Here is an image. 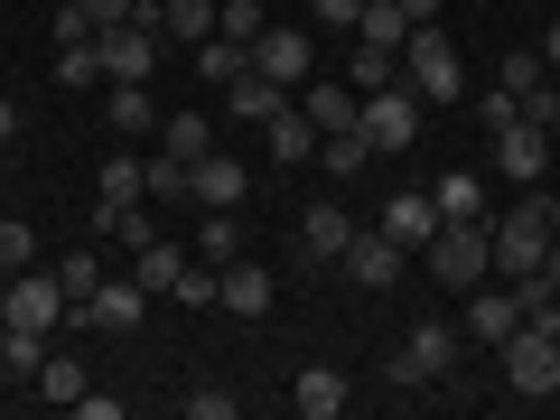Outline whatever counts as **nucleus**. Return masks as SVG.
<instances>
[{"label": "nucleus", "mask_w": 560, "mask_h": 420, "mask_svg": "<svg viewBox=\"0 0 560 420\" xmlns=\"http://www.w3.org/2000/svg\"><path fill=\"white\" fill-rule=\"evenodd\" d=\"M458 355H467L458 327H448V318H420L411 346H393V355H383V383H401V393H411V383H448V374H458Z\"/></svg>", "instance_id": "nucleus-1"}, {"label": "nucleus", "mask_w": 560, "mask_h": 420, "mask_svg": "<svg viewBox=\"0 0 560 420\" xmlns=\"http://www.w3.org/2000/svg\"><path fill=\"white\" fill-rule=\"evenodd\" d=\"M401 84H411V94H430V103H458V94H467V66H458V47L440 38V20L401 38Z\"/></svg>", "instance_id": "nucleus-2"}, {"label": "nucleus", "mask_w": 560, "mask_h": 420, "mask_svg": "<svg viewBox=\"0 0 560 420\" xmlns=\"http://www.w3.org/2000/svg\"><path fill=\"white\" fill-rule=\"evenodd\" d=\"M420 261H430V280H440V290H477V280H495L486 224H440V234L420 243Z\"/></svg>", "instance_id": "nucleus-3"}, {"label": "nucleus", "mask_w": 560, "mask_h": 420, "mask_svg": "<svg viewBox=\"0 0 560 420\" xmlns=\"http://www.w3.org/2000/svg\"><path fill=\"white\" fill-rule=\"evenodd\" d=\"M486 253H495V271L504 280H523V271H541V253H551V206H514V215H486Z\"/></svg>", "instance_id": "nucleus-4"}, {"label": "nucleus", "mask_w": 560, "mask_h": 420, "mask_svg": "<svg viewBox=\"0 0 560 420\" xmlns=\"http://www.w3.org/2000/svg\"><path fill=\"white\" fill-rule=\"evenodd\" d=\"M94 47H103V84H150L160 75V28H150V10L140 20H113V28H94Z\"/></svg>", "instance_id": "nucleus-5"}, {"label": "nucleus", "mask_w": 560, "mask_h": 420, "mask_svg": "<svg viewBox=\"0 0 560 420\" xmlns=\"http://www.w3.org/2000/svg\"><path fill=\"white\" fill-rule=\"evenodd\" d=\"M495 355H504V393H523V401H551V393H560V337H533V327H514Z\"/></svg>", "instance_id": "nucleus-6"}, {"label": "nucleus", "mask_w": 560, "mask_h": 420, "mask_svg": "<svg viewBox=\"0 0 560 420\" xmlns=\"http://www.w3.org/2000/svg\"><path fill=\"white\" fill-rule=\"evenodd\" d=\"M0 318L10 327H38V337H57V318H75V300L57 290V271H10V290H0Z\"/></svg>", "instance_id": "nucleus-7"}, {"label": "nucleus", "mask_w": 560, "mask_h": 420, "mask_svg": "<svg viewBox=\"0 0 560 420\" xmlns=\"http://www.w3.org/2000/svg\"><path fill=\"white\" fill-rule=\"evenodd\" d=\"M253 75H271L280 94H300L308 75H318V47H308V28H290V20H271L253 38Z\"/></svg>", "instance_id": "nucleus-8"}, {"label": "nucleus", "mask_w": 560, "mask_h": 420, "mask_svg": "<svg viewBox=\"0 0 560 420\" xmlns=\"http://www.w3.org/2000/svg\"><path fill=\"white\" fill-rule=\"evenodd\" d=\"M364 140H374V160H393V150H411L420 140V94L411 84H383V94H364Z\"/></svg>", "instance_id": "nucleus-9"}, {"label": "nucleus", "mask_w": 560, "mask_h": 420, "mask_svg": "<svg viewBox=\"0 0 560 420\" xmlns=\"http://www.w3.org/2000/svg\"><path fill=\"white\" fill-rule=\"evenodd\" d=\"M514 327H523L514 280H504V290H486V280H477V290H467V308H458V337H467V346H504Z\"/></svg>", "instance_id": "nucleus-10"}, {"label": "nucleus", "mask_w": 560, "mask_h": 420, "mask_svg": "<svg viewBox=\"0 0 560 420\" xmlns=\"http://www.w3.org/2000/svg\"><path fill=\"white\" fill-rule=\"evenodd\" d=\"M495 168H504V178H514V187H533L541 168H551V131L514 113V121H504V131H495Z\"/></svg>", "instance_id": "nucleus-11"}, {"label": "nucleus", "mask_w": 560, "mask_h": 420, "mask_svg": "<svg viewBox=\"0 0 560 420\" xmlns=\"http://www.w3.org/2000/svg\"><path fill=\"white\" fill-rule=\"evenodd\" d=\"M243 187H253V168H234L224 150H206V160L187 168V197H197V215H234Z\"/></svg>", "instance_id": "nucleus-12"}, {"label": "nucleus", "mask_w": 560, "mask_h": 420, "mask_svg": "<svg viewBox=\"0 0 560 420\" xmlns=\"http://www.w3.org/2000/svg\"><path fill=\"white\" fill-rule=\"evenodd\" d=\"M346 271H355V290H393V280L411 271V253H401V243L374 224V234H355V243H346Z\"/></svg>", "instance_id": "nucleus-13"}, {"label": "nucleus", "mask_w": 560, "mask_h": 420, "mask_svg": "<svg viewBox=\"0 0 560 420\" xmlns=\"http://www.w3.org/2000/svg\"><path fill=\"white\" fill-rule=\"evenodd\" d=\"M75 318H84V327H113V337H131V327L150 318V290H140V280H103V290L75 308Z\"/></svg>", "instance_id": "nucleus-14"}, {"label": "nucleus", "mask_w": 560, "mask_h": 420, "mask_svg": "<svg viewBox=\"0 0 560 420\" xmlns=\"http://www.w3.org/2000/svg\"><path fill=\"white\" fill-rule=\"evenodd\" d=\"M346 401H355V383H346L337 364H300V383H290V411L300 420H337Z\"/></svg>", "instance_id": "nucleus-15"}, {"label": "nucleus", "mask_w": 560, "mask_h": 420, "mask_svg": "<svg viewBox=\"0 0 560 420\" xmlns=\"http://www.w3.org/2000/svg\"><path fill=\"white\" fill-rule=\"evenodd\" d=\"M346 243H355V215H346L337 197H318V206L300 215V253H308V261H346Z\"/></svg>", "instance_id": "nucleus-16"}, {"label": "nucleus", "mask_w": 560, "mask_h": 420, "mask_svg": "<svg viewBox=\"0 0 560 420\" xmlns=\"http://www.w3.org/2000/svg\"><path fill=\"white\" fill-rule=\"evenodd\" d=\"M261 131H271V160H280V168H318V140H327V131L300 113V103H280Z\"/></svg>", "instance_id": "nucleus-17"}, {"label": "nucleus", "mask_w": 560, "mask_h": 420, "mask_svg": "<svg viewBox=\"0 0 560 420\" xmlns=\"http://www.w3.org/2000/svg\"><path fill=\"white\" fill-rule=\"evenodd\" d=\"M215 308L224 318H261V308H271V271H261V261H224L215 271Z\"/></svg>", "instance_id": "nucleus-18"}, {"label": "nucleus", "mask_w": 560, "mask_h": 420, "mask_svg": "<svg viewBox=\"0 0 560 420\" xmlns=\"http://www.w3.org/2000/svg\"><path fill=\"white\" fill-rule=\"evenodd\" d=\"M383 234H393L401 253H420V243L440 234V206H430V187H401V197L383 206Z\"/></svg>", "instance_id": "nucleus-19"}, {"label": "nucleus", "mask_w": 560, "mask_h": 420, "mask_svg": "<svg viewBox=\"0 0 560 420\" xmlns=\"http://www.w3.org/2000/svg\"><path fill=\"white\" fill-rule=\"evenodd\" d=\"M300 113L318 121V131H355L364 94H355V84H318V75H308V84H300Z\"/></svg>", "instance_id": "nucleus-20"}, {"label": "nucleus", "mask_w": 560, "mask_h": 420, "mask_svg": "<svg viewBox=\"0 0 560 420\" xmlns=\"http://www.w3.org/2000/svg\"><path fill=\"white\" fill-rule=\"evenodd\" d=\"M178 271H187V253H178V243H160V234L131 253V280L150 290V300H168V290H178Z\"/></svg>", "instance_id": "nucleus-21"}, {"label": "nucleus", "mask_w": 560, "mask_h": 420, "mask_svg": "<svg viewBox=\"0 0 560 420\" xmlns=\"http://www.w3.org/2000/svg\"><path fill=\"white\" fill-rule=\"evenodd\" d=\"M206 150H215V131H206V113H168V121H160V160L197 168Z\"/></svg>", "instance_id": "nucleus-22"}, {"label": "nucleus", "mask_w": 560, "mask_h": 420, "mask_svg": "<svg viewBox=\"0 0 560 420\" xmlns=\"http://www.w3.org/2000/svg\"><path fill=\"white\" fill-rule=\"evenodd\" d=\"M150 28H160V38H215V0H160V10H150Z\"/></svg>", "instance_id": "nucleus-23"}, {"label": "nucleus", "mask_w": 560, "mask_h": 420, "mask_svg": "<svg viewBox=\"0 0 560 420\" xmlns=\"http://www.w3.org/2000/svg\"><path fill=\"white\" fill-rule=\"evenodd\" d=\"M103 113H113V131H121V140L160 131V103H150V84H113V94H103Z\"/></svg>", "instance_id": "nucleus-24"}, {"label": "nucleus", "mask_w": 560, "mask_h": 420, "mask_svg": "<svg viewBox=\"0 0 560 420\" xmlns=\"http://www.w3.org/2000/svg\"><path fill=\"white\" fill-rule=\"evenodd\" d=\"M318 168H327V178H364V168H374V140H364V121H355V131H327V140H318Z\"/></svg>", "instance_id": "nucleus-25"}, {"label": "nucleus", "mask_w": 560, "mask_h": 420, "mask_svg": "<svg viewBox=\"0 0 560 420\" xmlns=\"http://www.w3.org/2000/svg\"><path fill=\"white\" fill-rule=\"evenodd\" d=\"M234 75H253V47H234V38H197V84H234Z\"/></svg>", "instance_id": "nucleus-26"}, {"label": "nucleus", "mask_w": 560, "mask_h": 420, "mask_svg": "<svg viewBox=\"0 0 560 420\" xmlns=\"http://www.w3.org/2000/svg\"><path fill=\"white\" fill-rule=\"evenodd\" d=\"M346 84H355V94H383V84H401V47L355 38V66H346Z\"/></svg>", "instance_id": "nucleus-27"}, {"label": "nucleus", "mask_w": 560, "mask_h": 420, "mask_svg": "<svg viewBox=\"0 0 560 420\" xmlns=\"http://www.w3.org/2000/svg\"><path fill=\"white\" fill-rule=\"evenodd\" d=\"M280 103H290V94H280L271 75H234V84H224V113H234V121H271Z\"/></svg>", "instance_id": "nucleus-28"}, {"label": "nucleus", "mask_w": 560, "mask_h": 420, "mask_svg": "<svg viewBox=\"0 0 560 420\" xmlns=\"http://www.w3.org/2000/svg\"><path fill=\"white\" fill-rule=\"evenodd\" d=\"M430 206H440V224H486V178H440Z\"/></svg>", "instance_id": "nucleus-29"}, {"label": "nucleus", "mask_w": 560, "mask_h": 420, "mask_svg": "<svg viewBox=\"0 0 560 420\" xmlns=\"http://www.w3.org/2000/svg\"><path fill=\"white\" fill-rule=\"evenodd\" d=\"M38 364H47V337H38V327H10V318H0V374H28V383H38Z\"/></svg>", "instance_id": "nucleus-30"}, {"label": "nucleus", "mask_w": 560, "mask_h": 420, "mask_svg": "<svg viewBox=\"0 0 560 420\" xmlns=\"http://www.w3.org/2000/svg\"><path fill=\"white\" fill-rule=\"evenodd\" d=\"M355 38L401 47V38H411V10H401V0H364V10H355Z\"/></svg>", "instance_id": "nucleus-31"}, {"label": "nucleus", "mask_w": 560, "mask_h": 420, "mask_svg": "<svg viewBox=\"0 0 560 420\" xmlns=\"http://www.w3.org/2000/svg\"><path fill=\"white\" fill-rule=\"evenodd\" d=\"M103 280H113V271H103V253H57V290H66V300H94V290H103Z\"/></svg>", "instance_id": "nucleus-32"}, {"label": "nucleus", "mask_w": 560, "mask_h": 420, "mask_svg": "<svg viewBox=\"0 0 560 420\" xmlns=\"http://www.w3.org/2000/svg\"><path fill=\"white\" fill-rule=\"evenodd\" d=\"M197 261H206V271L243 261V224H234V215H206V224H197Z\"/></svg>", "instance_id": "nucleus-33"}, {"label": "nucleus", "mask_w": 560, "mask_h": 420, "mask_svg": "<svg viewBox=\"0 0 560 420\" xmlns=\"http://www.w3.org/2000/svg\"><path fill=\"white\" fill-rule=\"evenodd\" d=\"M261 28H271V10H261V0H215V38H234V47H253Z\"/></svg>", "instance_id": "nucleus-34"}, {"label": "nucleus", "mask_w": 560, "mask_h": 420, "mask_svg": "<svg viewBox=\"0 0 560 420\" xmlns=\"http://www.w3.org/2000/svg\"><path fill=\"white\" fill-rule=\"evenodd\" d=\"M103 206H150V160H113L103 168Z\"/></svg>", "instance_id": "nucleus-35"}, {"label": "nucleus", "mask_w": 560, "mask_h": 420, "mask_svg": "<svg viewBox=\"0 0 560 420\" xmlns=\"http://www.w3.org/2000/svg\"><path fill=\"white\" fill-rule=\"evenodd\" d=\"M495 84H504V94L523 103V94H533V84H551V66H541L533 47H504V66H495Z\"/></svg>", "instance_id": "nucleus-36"}, {"label": "nucleus", "mask_w": 560, "mask_h": 420, "mask_svg": "<svg viewBox=\"0 0 560 420\" xmlns=\"http://www.w3.org/2000/svg\"><path fill=\"white\" fill-rule=\"evenodd\" d=\"M38 393L57 401V411H75V393H84V364H75V355H47V364H38Z\"/></svg>", "instance_id": "nucleus-37"}, {"label": "nucleus", "mask_w": 560, "mask_h": 420, "mask_svg": "<svg viewBox=\"0 0 560 420\" xmlns=\"http://www.w3.org/2000/svg\"><path fill=\"white\" fill-rule=\"evenodd\" d=\"M57 84H75V94H84V84H103V47H94V38H84V47H57Z\"/></svg>", "instance_id": "nucleus-38"}, {"label": "nucleus", "mask_w": 560, "mask_h": 420, "mask_svg": "<svg viewBox=\"0 0 560 420\" xmlns=\"http://www.w3.org/2000/svg\"><path fill=\"white\" fill-rule=\"evenodd\" d=\"M28 261H38V234L20 215H0V271H28Z\"/></svg>", "instance_id": "nucleus-39"}, {"label": "nucleus", "mask_w": 560, "mask_h": 420, "mask_svg": "<svg viewBox=\"0 0 560 420\" xmlns=\"http://www.w3.org/2000/svg\"><path fill=\"white\" fill-rule=\"evenodd\" d=\"M168 300H178V308H215V271H206V261H187V271H178V290H168Z\"/></svg>", "instance_id": "nucleus-40"}, {"label": "nucleus", "mask_w": 560, "mask_h": 420, "mask_svg": "<svg viewBox=\"0 0 560 420\" xmlns=\"http://www.w3.org/2000/svg\"><path fill=\"white\" fill-rule=\"evenodd\" d=\"M178 411H187V420H234V411H243V401H234V393H215V383H197V393H187V401H178Z\"/></svg>", "instance_id": "nucleus-41"}, {"label": "nucleus", "mask_w": 560, "mask_h": 420, "mask_svg": "<svg viewBox=\"0 0 560 420\" xmlns=\"http://www.w3.org/2000/svg\"><path fill=\"white\" fill-rule=\"evenodd\" d=\"M523 121H541V131H560V94H551V84H533V94H523Z\"/></svg>", "instance_id": "nucleus-42"}, {"label": "nucleus", "mask_w": 560, "mask_h": 420, "mask_svg": "<svg viewBox=\"0 0 560 420\" xmlns=\"http://www.w3.org/2000/svg\"><path fill=\"white\" fill-rule=\"evenodd\" d=\"M150 197H187V168L178 160H150Z\"/></svg>", "instance_id": "nucleus-43"}, {"label": "nucleus", "mask_w": 560, "mask_h": 420, "mask_svg": "<svg viewBox=\"0 0 560 420\" xmlns=\"http://www.w3.org/2000/svg\"><path fill=\"white\" fill-rule=\"evenodd\" d=\"M84 10H94V20L113 28V20H140V10H150V0H84Z\"/></svg>", "instance_id": "nucleus-44"}, {"label": "nucleus", "mask_w": 560, "mask_h": 420, "mask_svg": "<svg viewBox=\"0 0 560 420\" xmlns=\"http://www.w3.org/2000/svg\"><path fill=\"white\" fill-rule=\"evenodd\" d=\"M308 10H318V20H337V28H355V10H364V0H308Z\"/></svg>", "instance_id": "nucleus-45"}, {"label": "nucleus", "mask_w": 560, "mask_h": 420, "mask_svg": "<svg viewBox=\"0 0 560 420\" xmlns=\"http://www.w3.org/2000/svg\"><path fill=\"white\" fill-rule=\"evenodd\" d=\"M10 140H20V103L0 94V150H10Z\"/></svg>", "instance_id": "nucleus-46"}, {"label": "nucleus", "mask_w": 560, "mask_h": 420, "mask_svg": "<svg viewBox=\"0 0 560 420\" xmlns=\"http://www.w3.org/2000/svg\"><path fill=\"white\" fill-rule=\"evenodd\" d=\"M401 10H411V28H430V20H440V0H401Z\"/></svg>", "instance_id": "nucleus-47"}, {"label": "nucleus", "mask_w": 560, "mask_h": 420, "mask_svg": "<svg viewBox=\"0 0 560 420\" xmlns=\"http://www.w3.org/2000/svg\"><path fill=\"white\" fill-rule=\"evenodd\" d=\"M541 280H551V290H560V234H551V253H541Z\"/></svg>", "instance_id": "nucleus-48"}, {"label": "nucleus", "mask_w": 560, "mask_h": 420, "mask_svg": "<svg viewBox=\"0 0 560 420\" xmlns=\"http://www.w3.org/2000/svg\"><path fill=\"white\" fill-rule=\"evenodd\" d=\"M541 66H560V20H551V38H541Z\"/></svg>", "instance_id": "nucleus-49"}, {"label": "nucleus", "mask_w": 560, "mask_h": 420, "mask_svg": "<svg viewBox=\"0 0 560 420\" xmlns=\"http://www.w3.org/2000/svg\"><path fill=\"white\" fill-rule=\"evenodd\" d=\"M541 206H551V234H560V197H541Z\"/></svg>", "instance_id": "nucleus-50"}, {"label": "nucleus", "mask_w": 560, "mask_h": 420, "mask_svg": "<svg viewBox=\"0 0 560 420\" xmlns=\"http://www.w3.org/2000/svg\"><path fill=\"white\" fill-rule=\"evenodd\" d=\"M467 10H486V0H467Z\"/></svg>", "instance_id": "nucleus-51"}]
</instances>
